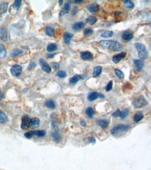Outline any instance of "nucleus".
Segmentation results:
<instances>
[{
  "instance_id": "15",
  "label": "nucleus",
  "mask_w": 151,
  "mask_h": 170,
  "mask_svg": "<svg viewBox=\"0 0 151 170\" xmlns=\"http://www.w3.org/2000/svg\"><path fill=\"white\" fill-rule=\"evenodd\" d=\"M72 36H73V34H72V33H68V32H65L64 34H63V39H64L65 43H66V45L70 44Z\"/></svg>"
},
{
  "instance_id": "23",
  "label": "nucleus",
  "mask_w": 151,
  "mask_h": 170,
  "mask_svg": "<svg viewBox=\"0 0 151 170\" xmlns=\"http://www.w3.org/2000/svg\"><path fill=\"white\" fill-rule=\"evenodd\" d=\"M45 34L46 35H47L48 36L52 37L54 35V33H55V29H54L52 27L47 26V27H45Z\"/></svg>"
},
{
  "instance_id": "2",
  "label": "nucleus",
  "mask_w": 151,
  "mask_h": 170,
  "mask_svg": "<svg viewBox=\"0 0 151 170\" xmlns=\"http://www.w3.org/2000/svg\"><path fill=\"white\" fill-rule=\"evenodd\" d=\"M130 128V126L129 125H124V124H121V125H117L115 127L111 130V134H112L114 137H118L121 136L123 135L129 130Z\"/></svg>"
},
{
  "instance_id": "30",
  "label": "nucleus",
  "mask_w": 151,
  "mask_h": 170,
  "mask_svg": "<svg viewBox=\"0 0 151 170\" xmlns=\"http://www.w3.org/2000/svg\"><path fill=\"white\" fill-rule=\"evenodd\" d=\"M86 115L88 116V117H89V118H92L95 114V111L93 109V107H89L86 110Z\"/></svg>"
},
{
  "instance_id": "13",
  "label": "nucleus",
  "mask_w": 151,
  "mask_h": 170,
  "mask_svg": "<svg viewBox=\"0 0 151 170\" xmlns=\"http://www.w3.org/2000/svg\"><path fill=\"white\" fill-rule=\"evenodd\" d=\"M69 11H70V3L67 2L65 4L64 7L61 9L60 13H59V16L61 17L64 16V15L67 14L69 12Z\"/></svg>"
},
{
  "instance_id": "7",
  "label": "nucleus",
  "mask_w": 151,
  "mask_h": 170,
  "mask_svg": "<svg viewBox=\"0 0 151 170\" xmlns=\"http://www.w3.org/2000/svg\"><path fill=\"white\" fill-rule=\"evenodd\" d=\"M121 37H122L123 40L125 41H130L133 38L134 35L130 30H126L122 33Z\"/></svg>"
},
{
  "instance_id": "46",
  "label": "nucleus",
  "mask_w": 151,
  "mask_h": 170,
  "mask_svg": "<svg viewBox=\"0 0 151 170\" xmlns=\"http://www.w3.org/2000/svg\"><path fill=\"white\" fill-rule=\"evenodd\" d=\"M89 143H94V142H96V139H94V137H89Z\"/></svg>"
},
{
  "instance_id": "48",
  "label": "nucleus",
  "mask_w": 151,
  "mask_h": 170,
  "mask_svg": "<svg viewBox=\"0 0 151 170\" xmlns=\"http://www.w3.org/2000/svg\"><path fill=\"white\" fill-rule=\"evenodd\" d=\"M48 57H54V55H49L47 56Z\"/></svg>"
},
{
  "instance_id": "45",
  "label": "nucleus",
  "mask_w": 151,
  "mask_h": 170,
  "mask_svg": "<svg viewBox=\"0 0 151 170\" xmlns=\"http://www.w3.org/2000/svg\"><path fill=\"white\" fill-rule=\"evenodd\" d=\"M121 113V112L120 111V110H116V111L115 112H113V117H120Z\"/></svg>"
},
{
  "instance_id": "1",
  "label": "nucleus",
  "mask_w": 151,
  "mask_h": 170,
  "mask_svg": "<svg viewBox=\"0 0 151 170\" xmlns=\"http://www.w3.org/2000/svg\"><path fill=\"white\" fill-rule=\"evenodd\" d=\"M100 46L103 48H107V49H111V50L115 52H118L122 50L123 46L120 43L116 41H101L100 42Z\"/></svg>"
},
{
  "instance_id": "43",
  "label": "nucleus",
  "mask_w": 151,
  "mask_h": 170,
  "mask_svg": "<svg viewBox=\"0 0 151 170\" xmlns=\"http://www.w3.org/2000/svg\"><path fill=\"white\" fill-rule=\"evenodd\" d=\"M51 66H52V68L55 69V70H59V68H60V66H59V64L57 62L51 63Z\"/></svg>"
},
{
  "instance_id": "9",
  "label": "nucleus",
  "mask_w": 151,
  "mask_h": 170,
  "mask_svg": "<svg viewBox=\"0 0 151 170\" xmlns=\"http://www.w3.org/2000/svg\"><path fill=\"white\" fill-rule=\"evenodd\" d=\"M134 65H135V68L137 71H141L144 66V62L141 59H135Z\"/></svg>"
},
{
  "instance_id": "40",
  "label": "nucleus",
  "mask_w": 151,
  "mask_h": 170,
  "mask_svg": "<svg viewBox=\"0 0 151 170\" xmlns=\"http://www.w3.org/2000/svg\"><path fill=\"white\" fill-rule=\"evenodd\" d=\"M128 115H129V111H128V110L126 109V110H125L124 111L121 112L120 117L121 119H125V117H128Z\"/></svg>"
},
{
  "instance_id": "38",
  "label": "nucleus",
  "mask_w": 151,
  "mask_h": 170,
  "mask_svg": "<svg viewBox=\"0 0 151 170\" xmlns=\"http://www.w3.org/2000/svg\"><path fill=\"white\" fill-rule=\"evenodd\" d=\"M52 137H53V139H55L56 142L60 141V139H61L60 134L58 133V132H54V133L52 134Z\"/></svg>"
},
{
  "instance_id": "18",
  "label": "nucleus",
  "mask_w": 151,
  "mask_h": 170,
  "mask_svg": "<svg viewBox=\"0 0 151 170\" xmlns=\"http://www.w3.org/2000/svg\"><path fill=\"white\" fill-rule=\"evenodd\" d=\"M97 124H98V126H100L102 128H106L108 126V125L109 124V121L108 120H106V119H100L97 121Z\"/></svg>"
},
{
  "instance_id": "12",
  "label": "nucleus",
  "mask_w": 151,
  "mask_h": 170,
  "mask_svg": "<svg viewBox=\"0 0 151 170\" xmlns=\"http://www.w3.org/2000/svg\"><path fill=\"white\" fill-rule=\"evenodd\" d=\"M8 31H7V29L6 28H1L0 29V39L1 41H6L8 40Z\"/></svg>"
},
{
  "instance_id": "16",
  "label": "nucleus",
  "mask_w": 151,
  "mask_h": 170,
  "mask_svg": "<svg viewBox=\"0 0 151 170\" xmlns=\"http://www.w3.org/2000/svg\"><path fill=\"white\" fill-rule=\"evenodd\" d=\"M98 98H99V93L96 91L89 93L88 95V100L89 101H94Z\"/></svg>"
},
{
  "instance_id": "50",
  "label": "nucleus",
  "mask_w": 151,
  "mask_h": 170,
  "mask_svg": "<svg viewBox=\"0 0 151 170\" xmlns=\"http://www.w3.org/2000/svg\"><path fill=\"white\" fill-rule=\"evenodd\" d=\"M81 124H82V125H83V126H85V123H84V121H82V123H81Z\"/></svg>"
},
{
  "instance_id": "14",
  "label": "nucleus",
  "mask_w": 151,
  "mask_h": 170,
  "mask_svg": "<svg viewBox=\"0 0 151 170\" xmlns=\"http://www.w3.org/2000/svg\"><path fill=\"white\" fill-rule=\"evenodd\" d=\"M84 77L82 75H74L73 77L71 78L70 80H69V83H70V84H72V85H74V84L77 83L79 80L84 79Z\"/></svg>"
},
{
  "instance_id": "5",
  "label": "nucleus",
  "mask_w": 151,
  "mask_h": 170,
  "mask_svg": "<svg viewBox=\"0 0 151 170\" xmlns=\"http://www.w3.org/2000/svg\"><path fill=\"white\" fill-rule=\"evenodd\" d=\"M22 71V68L20 65H14L11 67V72L13 75L14 76H19L21 75Z\"/></svg>"
},
{
  "instance_id": "29",
  "label": "nucleus",
  "mask_w": 151,
  "mask_h": 170,
  "mask_svg": "<svg viewBox=\"0 0 151 170\" xmlns=\"http://www.w3.org/2000/svg\"><path fill=\"white\" fill-rule=\"evenodd\" d=\"M97 20H97V18H96V17L90 16V17H89V18H87L86 20V22L88 24H89V25H94V24L96 23Z\"/></svg>"
},
{
  "instance_id": "34",
  "label": "nucleus",
  "mask_w": 151,
  "mask_h": 170,
  "mask_svg": "<svg viewBox=\"0 0 151 170\" xmlns=\"http://www.w3.org/2000/svg\"><path fill=\"white\" fill-rule=\"evenodd\" d=\"M46 134L45 131L44 130H36L34 131V135H36L38 137H43Z\"/></svg>"
},
{
  "instance_id": "8",
  "label": "nucleus",
  "mask_w": 151,
  "mask_h": 170,
  "mask_svg": "<svg viewBox=\"0 0 151 170\" xmlns=\"http://www.w3.org/2000/svg\"><path fill=\"white\" fill-rule=\"evenodd\" d=\"M81 58L83 60L85 61H91L94 59V56L92 53L89 51H85L81 52Z\"/></svg>"
},
{
  "instance_id": "17",
  "label": "nucleus",
  "mask_w": 151,
  "mask_h": 170,
  "mask_svg": "<svg viewBox=\"0 0 151 170\" xmlns=\"http://www.w3.org/2000/svg\"><path fill=\"white\" fill-rule=\"evenodd\" d=\"M40 124V120L38 118H33L31 119L30 128H36L39 126Z\"/></svg>"
},
{
  "instance_id": "27",
  "label": "nucleus",
  "mask_w": 151,
  "mask_h": 170,
  "mask_svg": "<svg viewBox=\"0 0 151 170\" xmlns=\"http://www.w3.org/2000/svg\"><path fill=\"white\" fill-rule=\"evenodd\" d=\"M135 46L136 49L137 50L138 52L146 50V47H145L144 45L142 44V43H135Z\"/></svg>"
},
{
  "instance_id": "20",
  "label": "nucleus",
  "mask_w": 151,
  "mask_h": 170,
  "mask_svg": "<svg viewBox=\"0 0 151 170\" xmlns=\"http://www.w3.org/2000/svg\"><path fill=\"white\" fill-rule=\"evenodd\" d=\"M8 121V117L3 111L0 110V124H6Z\"/></svg>"
},
{
  "instance_id": "3",
  "label": "nucleus",
  "mask_w": 151,
  "mask_h": 170,
  "mask_svg": "<svg viewBox=\"0 0 151 170\" xmlns=\"http://www.w3.org/2000/svg\"><path fill=\"white\" fill-rule=\"evenodd\" d=\"M148 105V102L146 100L144 97L141 96H139L138 98H136L135 100H133V105L135 106L136 108H141L145 107Z\"/></svg>"
},
{
  "instance_id": "6",
  "label": "nucleus",
  "mask_w": 151,
  "mask_h": 170,
  "mask_svg": "<svg viewBox=\"0 0 151 170\" xmlns=\"http://www.w3.org/2000/svg\"><path fill=\"white\" fill-rule=\"evenodd\" d=\"M39 63H40V66L43 70V71L47 73H50L51 72V67H50V65L48 64L43 59H40V60H39Z\"/></svg>"
},
{
  "instance_id": "42",
  "label": "nucleus",
  "mask_w": 151,
  "mask_h": 170,
  "mask_svg": "<svg viewBox=\"0 0 151 170\" xmlns=\"http://www.w3.org/2000/svg\"><path fill=\"white\" fill-rule=\"evenodd\" d=\"M25 136L28 139H30L33 137V136H34V131H29L28 132H26L25 134Z\"/></svg>"
},
{
  "instance_id": "11",
  "label": "nucleus",
  "mask_w": 151,
  "mask_h": 170,
  "mask_svg": "<svg viewBox=\"0 0 151 170\" xmlns=\"http://www.w3.org/2000/svg\"><path fill=\"white\" fill-rule=\"evenodd\" d=\"M100 9V6L98 4L94 2L93 4H91V5H89V6L88 7V10L89 11V12L91 13V14H96V13L98 12Z\"/></svg>"
},
{
  "instance_id": "28",
  "label": "nucleus",
  "mask_w": 151,
  "mask_h": 170,
  "mask_svg": "<svg viewBox=\"0 0 151 170\" xmlns=\"http://www.w3.org/2000/svg\"><path fill=\"white\" fill-rule=\"evenodd\" d=\"M6 51L4 46L1 43H0V58L4 59L6 57Z\"/></svg>"
},
{
  "instance_id": "41",
  "label": "nucleus",
  "mask_w": 151,
  "mask_h": 170,
  "mask_svg": "<svg viewBox=\"0 0 151 170\" xmlns=\"http://www.w3.org/2000/svg\"><path fill=\"white\" fill-rule=\"evenodd\" d=\"M112 87H113V82L112 81H109V83L107 84V86H106L105 90L107 91H111L112 89Z\"/></svg>"
},
{
  "instance_id": "32",
  "label": "nucleus",
  "mask_w": 151,
  "mask_h": 170,
  "mask_svg": "<svg viewBox=\"0 0 151 170\" xmlns=\"http://www.w3.org/2000/svg\"><path fill=\"white\" fill-rule=\"evenodd\" d=\"M45 105L47 106L48 108H50V109H55V102L51 100H47V101H46Z\"/></svg>"
},
{
  "instance_id": "19",
  "label": "nucleus",
  "mask_w": 151,
  "mask_h": 170,
  "mask_svg": "<svg viewBox=\"0 0 151 170\" xmlns=\"http://www.w3.org/2000/svg\"><path fill=\"white\" fill-rule=\"evenodd\" d=\"M84 27V23L83 22H77L74 25L72 26V29L74 31H79L80 29H83Z\"/></svg>"
},
{
  "instance_id": "49",
  "label": "nucleus",
  "mask_w": 151,
  "mask_h": 170,
  "mask_svg": "<svg viewBox=\"0 0 151 170\" xmlns=\"http://www.w3.org/2000/svg\"><path fill=\"white\" fill-rule=\"evenodd\" d=\"M62 2H63V1H61V0H60V1H59V5L62 4Z\"/></svg>"
},
{
  "instance_id": "31",
  "label": "nucleus",
  "mask_w": 151,
  "mask_h": 170,
  "mask_svg": "<svg viewBox=\"0 0 151 170\" xmlns=\"http://www.w3.org/2000/svg\"><path fill=\"white\" fill-rule=\"evenodd\" d=\"M113 35V32L111 31H104L103 33L101 34L102 37H104V38H109V37H111Z\"/></svg>"
},
{
  "instance_id": "44",
  "label": "nucleus",
  "mask_w": 151,
  "mask_h": 170,
  "mask_svg": "<svg viewBox=\"0 0 151 170\" xmlns=\"http://www.w3.org/2000/svg\"><path fill=\"white\" fill-rule=\"evenodd\" d=\"M35 67H36V63L31 61V62L29 63V66H28V69H29V70H31V69L34 68Z\"/></svg>"
},
{
  "instance_id": "33",
  "label": "nucleus",
  "mask_w": 151,
  "mask_h": 170,
  "mask_svg": "<svg viewBox=\"0 0 151 170\" xmlns=\"http://www.w3.org/2000/svg\"><path fill=\"white\" fill-rule=\"evenodd\" d=\"M22 53V50H20L19 49H15L12 51L11 53V57H17V56H19Z\"/></svg>"
},
{
  "instance_id": "35",
  "label": "nucleus",
  "mask_w": 151,
  "mask_h": 170,
  "mask_svg": "<svg viewBox=\"0 0 151 170\" xmlns=\"http://www.w3.org/2000/svg\"><path fill=\"white\" fill-rule=\"evenodd\" d=\"M21 4H22L21 0H16V1H15L13 5V9H16V10H18V9H20Z\"/></svg>"
},
{
  "instance_id": "24",
  "label": "nucleus",
  "mask_w": 151,
  "mask_h": 170,
  "mask_svg": "<svg viewBox=\"0 0 151 170\" xmlns=\"http://www.w3.org/2000/svg\"><path fill=\"white\" fill-rule=\"evenodd\" d=\"M58 47L56 43H50L47 47V51L48 52H53L57 50Z\"/></svg>"
},
{
  "instance_id": "22",
  "label": "nucleus",
  "mask_w": 151,
  "mask_h": 170,
  "mask_svg": "<svg viewBox=\"0 0 151 170\" xmlns=\"http://www.w3.org/2000/svg\"><path fill=\"white\" fill-rule=\"evenodd\" d=\"M123 4L125 8L128 9H132L135 8V4L133 3V1H130V0H125L123 1Z\"/></svg>"
},
{
  "instance_id": "47",
  "label": "nucleus",
  "mask_w": 151,
  "mask_h": 170,
  "mask_svg": "<svg viewBox=\"0 0 151 170\" xmlns=\"http://www.w3.org/2000/svg\"><path fill=\"white\" fill-rule=\"evenodd\" d=\"M82 1H82V0H81V1H80V0H79V1H77V0H76V1H74V2L77 3V4H79V3L82 2Z\"/></svg>"
},
{
  "instance_id": "36",
  "label": "nucleus",
  "mask_w": 151,
  "mask_h": 170,
  "mask_svg": "<svg viewBox=\"0 0 151 170\" xmlns=\"http://www.w3.org/2000/svg\"><path fill=\"white\" fill-rule=\"evenodd\" d=\"M114 72L116 73V75L118 78H124L125 75H124L123 73L121 71V70H118V69H117V68H116V69H114Z\"/></svg>"
},
{
  "instance_id": "26",
  "label": "nucleus",
  "mask_w": 151,
  "mask_h": 170,
  "mask_svg": "<svg viewBox=\"0 0 151 170\" xmlns=\"http://www.w3.org/2000/svg\"><path fill=\"white\" fill-rule=\"evenodd\" d=\"M102 70V66H96L95 67L94 69V73H93V75L94 77H98L99 76L100 74H101Z\"/></svg>"
},
{
  "instance_id": "4",
  "label": "nucleus",
  "mask_w": 151,
  "mask_h": 170,
  "mask_svg": "<svg viewBox=\"0 0 151 170\" xmlns=\"http://www.w3.org/2000/svg\"><path fill=\"white\" fill-rule=\"evenodd\" d=\"M31 124V119L29 118V116L25 115L22 118V124L21 128L23 130H27L29 128H30Z\"/></svg>"
},
{
  "instance_id": "10",
  "label": "nucleus",
  "mask_w": 151,
  "mask_h": 170,
  "mask_svg": "<svg viewBox=\"0 0 151 170\" xmlns=\"http://www.w3.org/2000/svg\"><path fill=\"white\" fill-rule=\"evenodd\" d=\"M125 56H126V52H121V53L118 54V55H114L112 58L113 62L114 63H118L119 61H120L121 60H122L123 58L125 57Z\"/></svg>"
},
{
  "instance_id": "21",
  "label": "nucleus",
  "mask_w": 151,
  "mask_h": 170,
  "mask_svg": "<svg viewBox=\"0 0 151 170\" xmlns=\"http://www.w3.org/2000/svg\"><path fill=\"white\" fill-rule=\"evenodd\" d=\"M8 9V3L1 2L0 3V14H5Z\"/></svg>"
},
{
  "instance_id": "39",
  "label": "nucleus",
  "mask_w": 151,
  "mask_h": 170,
  "mask_svg": "<svg viewBox=\"0 0 151 170\" xmlns=\"http://www.w3.org/2000/svg\"><path fill=\"white\" fill-rule=\"evenodd\" d=\"M94 33V30L91 29H86L84 31V36H90V35Z\"/></svg>"
},
{
  "instance_id": "25",
  "label": "nucleus",
  "mask_w": 151,
  "mask_h": 170,
  "mask_svg": "<svg viewBox=\"0 0 151 170\" xmlns=\"http://www.w3.org/2000/svg\"><path fill=\"white\" fill-rule=\"evenodd\" d=\"M143 118V114L141 112H138L134 116V121L135 122H139Z\"/></svg>"
},
{
  "instance_id": "37",
  "label": "nucleus",
  "mask_w": 151,
  "mask_h": 170,
  "mask_svg": "<svg viewBox=\"0 0 151 170\" xmlns=\"http://www.w3.org/2000/svg\"><path fill=\"white\" fill-rule=\"evenodd\" d=\"M66 75H67L65 71H63V70H59V71H58L57 73H56V76H57V77L60 78H66Z\"/></svg>"
}]
</instances>
